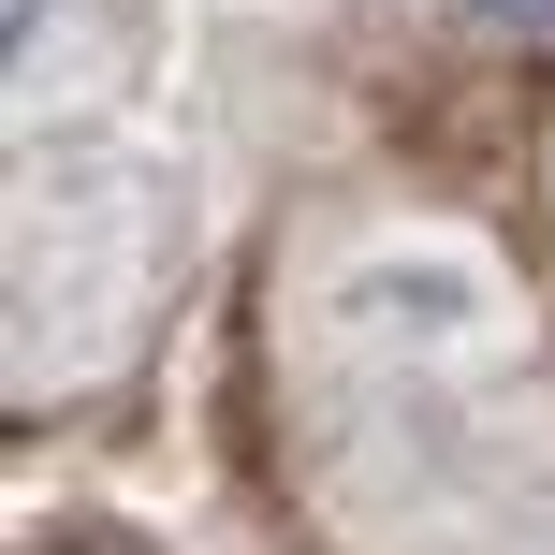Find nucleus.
<instances>
[{"label": "nucleus", "mask_w": 555, "mask_h": 555, "mask_svg": "<svg viewBox=\"0 0 555 555\" xmlns=\"http://www.w3.org/2000/svg\"><path fill=\"white\" fill-rule=\"evenodd\" d=\"M336 336L351 351H380V365H468V351H512V278L498 249H468V234H380V249H351L336 263Z\"/></svg>", "instance_id": "nucleus-1"}, {"label": "nucleus", "mask_w": 555, "mask_h": 555, "mask_svg": "<svg viewBox=\"0 0 555 555\" xmlns=\"http://www.w3.org/2000/svg\"><path fill=\"white\" fill-rule=\"evenodd\" d=\"M453 15H482L498 44H555V0H453Z\"/></svg>", "instance_id": "nucleus-3"}, {"label": "nucleus", "mask_w": 555, "mask_h": 555, "mask_svg": "<svg viewBox=\"0 0 555 555\" xmlns=\"http://www.w3.org/2000/svg\"><path fill=\"white\" fill-rule=\"evenodd\" d=\"M88 15H103V0H15V117L29 132H59V117L88 103Z\"/></svg>", "instance_id": "nucleus-2"}]
</instances>
